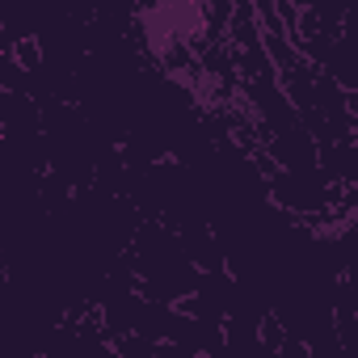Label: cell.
Here are the masks:
<instances>
[{"label":"cell","instance_id":"cell-1","mask_svg":"<svg viewBox=\"0 0 358 358\" xmlns=\"http://www.w3.org/2000/svg\"><path fill=\"white\" fill-rule=\"evenodd\" d=\"M127 262L139 278V295L143 299H156V303H186L199 282H203V270L190 262L182 236H177L173 224L164 220H143V228L135 232L131 249H127Z\"/></svg>","mask_w":358,"mask_h":358}]
</instances>
